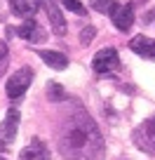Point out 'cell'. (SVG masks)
Wrapping results in <instances>:
<instances>
[{"label":"cell","mask_w":155,"mask_h":160,"mask_svg":"<svg viewBox=\"0 0 155 160\" xmlns=\"http://www.w3.org/2000/svg\"><path fill=\"white\" fill-rule=\"evenodd\" d=\"M31 80H33V71H31V68H19L10 80H7V85H5L7 97H10V99H19V97L28 90Z\"/></svg>","instance_id":"cell-1"},{"label":"cell","mask_w":155,"mask_h":160,"mask_svg":"<svg viewBox=\"0 0 155 160\" xmlns=\"http://www.w3.org/2000/svg\"><path fill=\"white\" fill-rule=\"evenodd\" d=\"M118 64H120V57H118V52H115L113 47L99 50L94 54V59H92V68H94L96 73H110V71L118 68Z\"/></svg>","instance_id":"cell-2"},{"label":"cell","mask_w":155,"mask_h":160,"mask_svg":"<svg viewBox=\"0 0 155 160\" xmlns=\"http://www.w3.org/2000/svg\"><path fill=\"white\" fill-rule=\"evenodd\" d=\"M110 19H113L118 31L127 33L134 24V5H115L113 12H110Z\"/></svg>","instance_id":"cell-3"},{"label":"cell","mask_w":155,"mask_h":160,"mask_svg":"<svg viewBox=\"0 0 155 160\" xmlns=\"http://www.w3.org/2000/svg\"><path fill=\"white\" fill-rule=\"evenodd\" d=\"M129 50L143 59H155V40L146 38V35H134L129 40Z\"/></svg>","instance_id":"cell-4"},{"label":"cell","mask_w":155,"mask_h":160,"mask_svg":"<svg viewBox=\"0 0 155 160\" xmlns=\"http://www.w3.org/2000/svg\"><path fill=\"white\" fill-rule=\"evenodd\" d=\"M42 0H10V7L17 17H26V19H33V14L40 10Z\"/></svg>","instance_id":"cell-5"},{"label":"cell","mask_w":155,"mask_h":160,"mask_svg":"<svg viewBox=\"0 0 155 160\" xmlns=\"http://www.w3.org/2000/svg\"><path fill=\"white\" fill-rule=\"evenodd\" d=\"M42 5H45V10H47V17H50V24H52V28H54V33L56 35H64L66 33V19H64V14H61V10L56 7V2H52V0H42Z\"/></svg>","instance_id":"cell-6"},{"label":"cell","mask_w":155,"mask_h":160,"mask_svg":"<svg viewBox=\"0 0 155 160\" xmlns=\"http://www.w3.org/2000/svg\"><path fill=\"white\" fill-rule=\"evenodd\" d=\"M17 125H19V111L10 108L7 111V118H5V125H2V130H0V139L5 141V144H10V141L14 139Z\"/></svg>","instance_id":"cell-7"},{"label":"cell","mask_w":155,"mask_h":160,"mask_svg":"<svg viewBox=\"0 0 155 160\" xmlns=\"http://www.w3.org/2000/svg\"><path fill=\"white\" fill-rule=\"evenodd\" d=\"M38 54H40V59L45 61L50 68L54 71H64L66 66H68V57L61 54V52H52V50H38Z\"/></svg>","instance_id":"cell-8"},{"label":"cell","mask_w":155,"mask_h":160,"mask_svg":"<svg viewBox=\"0 0 155 160\" xmlns=\"http://www.w3.org/2000/svg\"><path fill=\"white\" fill-rule=\"evenodd\" d=\"M136 139H141L139 144H143V141H150V144H146L143 148H148V151H155V118H150V120H146L143 125L136 130Z\"/></svg>","instance_id":"cell-9"},{"label":"cell","mask_w":155,"mask_h":160,"mask_svg":"<svg viewBox=\"0 0 155 160\" xmlns=\"http://www.w3.org/2000/svg\"><path fill=\"white\" fill-rule=\"evenodd\" d=\"M17 33H19V38H26V40H33V42H38V40H45V33L40 31V26L35 24L33 19H26L24 24L17 28Z\"/></svg>","instance_id":"cell-10"},{"label":"cell","mask_w":155,"mask_h":160,"mask_svg":"<svg viewBox=\"0 0 155 160\" xmlns=\"http://www.w3.org/2000/svg\"><path fill=\"white\" fill-rule=\"evenodd\" d=\"M21 160H47V148L42 141L33 139L24 151H21Z\"/></svg>","instance_id":"cell-11"},{"label":"cell","mask_w":155,"mask_h":160,"mask_svg":"<svg viewBox=\"0 0 155 160\" xmlns=\"http://www.w3.org/2000/svg\"><path fill=\"white\" fill-rule=\"evenodd\" d=\"M115 5H118L115 0H90V7H92V10H96L99 14H110Z\"/></svg>","instance_id":"cell-12"},{"label":"cell","mask_w":155,"mask_h":160,"mask_svg":"<svg viewBox=\"0 0 155 160\" xmlns=\"http://www.w3.org/2000/svg\"><path fill=\"white\" fill-rule=\"evenodd\" d=\"M61 5H64L66 10L75 12V14H80V17H85V14H87V10L82 7V2H80V0H61Z\"/></svg>","instance_id":"cell-13"},{"label":"cell","mask_w":155,"mask_h":160,"mask_svg":"<svg viewBox=\"0 0 155 160\" xmlns=\"http://www.w3.org/2000/svg\"><path fill=\"white\" fill-rule=\"evenodd\" d=\"M47 94H50V99H52V101H59L61 97H64V90H61L56 82H50V87H47Z\"/></svg>","instance_id":"cell-14"},{"label":"cell","mask_w":155,"mask_h":160,"mask_svg":"<svg viewBox=\"0 0 155 160\" xmlns=\"http://www.w3.org/2000/svg\"><path fill=\"white\" fill-rule=\"evenodd\" d=\"M94 35H96V28H94V26H85V31H82V45H90Z\"/></svg>","instance_id":"cell-15"},{"label":"cell","mask_w":155,"mask_h":160,"mask_svg":"<svg viewBox=\"0 0 155 160\" xmlns=\"http://www.w3.org/2000/svg\"><path fill=\"white\" fill-rule=\"evenodd\" d=\"M5 57H7V42L0 40V61H5Z\"/></svg>","instance_id":"cell-16"},{"label":"cell","mask_w":155,"mask_h":160,"mask_svg":"<svg viewBox=\"0 0 155 160\" xmlns=\"http://www.w3.org/2000/svg\"><path fill=\"white\" fill-rule=\"evenodd\" d=\"M139 2H146V0H139Z\"/></svg>","instance_id":"cell-17"}]
</instances>
